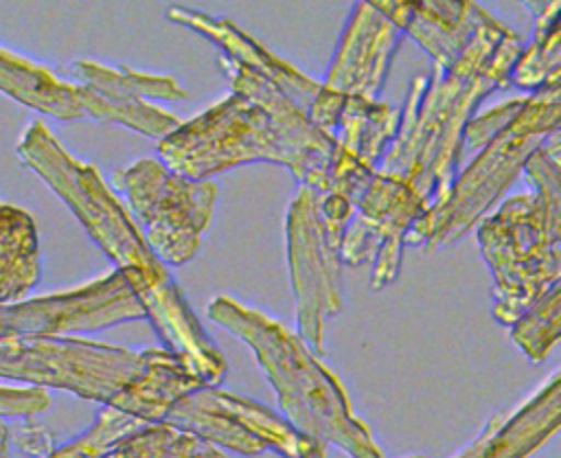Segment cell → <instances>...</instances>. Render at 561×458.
<instances>
[{
    "mask_svg": "<svg viewBox=\"0 0 561 458\" xmlns=\"http://www.w3.org/2000/svg\"><path fill=\"white\" fill-rule=\"evenodd\" d=\"M230 94L158 140L160 162L186 180H206L248 162H274L300 186L327 184L335 138L318 129L270 81L219 59Z\"/></svg>",
    "mask_w": 561,
    "mask_h": 458,
    "instance_id": "1",
    "label": "cell"
},
{
    "mask_svg": "<svg viewBox=\"0 0 561 458\" xmlns=\"http://www.w3.org/2000/svg\"><path fill=\"white\" fill-rule=\"evenodd\" d=\"M522 46L517 33L489 15L451 64L416 75L377 173L405 182L430 206L438 202L458 173L467 123L484 96L508 83Z\"/></svg>",
    "mask_w": 561,
    "mask_h": 458,
    "instance_id": "2",
    "label": "cell"
},
{
    "mask_svg": "<svg viewBox=\"0 0 561 458\" xmlns=\"http://www.w3.org/2000/svg\"><path fill=\"white\" fill-rule=\"evenodd\" d=\"M561 136L550 134L526 160L533 193L508 197L478 224L480 252L493 276V318L511 327L561 283Z\"/></svg>",
    "mask_w": 561,
    "mask_h": 458,
    "instance_id": "3",
    "label": "cell"
},
{
    "mask_svg": "<svg viewBox=\"0 0 561 458\" xmlns=\"http://www.w3.org/2000/svg\"><path fill=\"white\" fill-rule=\"evenodd\" d=\"M208 318L254 353L291 427L351 458H383L370 430L353 414L337 377L296 333L230 296H217L208 305Z\"/></svg>",
    "mask_w": 561,
    "mask_h": 458,
    "instance_id": "4",
    "label": "cell"
},
{
    "mask_svg": "<svg viewBox=\"0 0 561 458\" xmlns=\"http://www.w3.org/2000/svg\"><path fill=\"white\" fill-rule=\"evenodd\" d=\"M561 116V75L524 96L506 121L456 173L447 193L419 217L405 243L425 252L443 250L462 239L517 180L528 156L554 131Z\"/></svg>",
    "mask_w": 561,
    "mask_h": 458,
    "instance_id": "5",
    "label": "cell"
},
{
    "mask_svg": "<svg viewBox=\"0 0 561 458\" xmlns=\"http://www.w3.org/2000/svg\"><path fill=\"white\" fill-rule=\"evenodd\" d=\"M15 151L68 204L94 243L114 261L116 272L125 276L138 302L175 285L99 171L70 156L42 121L24 129Z\"/></svg>",
    "mask_w": 561,
    "mask_h": 458,
    "instance_id": "6",
    "label": "cell"
},
{
    "mask_svg": "<svg viewBox=\"0 0 561 458\" xmlns=\"http://www.w3.org/2000/svg\"><path fill=\"white\" fill-rule=\"evenodd\" d=\"M145 366V351L81 337H4L0 377L116 405Z\"/></svg>",
    "mask_w": 561,
    "mask_h": 458,
    "instance_id": "7",
    "label": "cell"
},
{
    "mask_svg": "<svg viewBox=\"0 0 561 458\" xmlns=\"http://www.w3.org/2000/svg\"><path fill=\"white\" fill-rule=\"evenodd\" d=\"M112 186L125 195L147 248L162 265L178 267L195 256L215 208L217 186L210 180H186L160 160L140 158L116 169Z\"/></svg>",
    "mask_w": 561,
    "mask_h": 458,
    "instance_id": "8",
    "label": "cell"
},
{
    "mask_svg": "<svg viewBox=\"0 0 561 458\" xmlns=\"http://www.w3.org/2000/svg\"><path fill=\"white\" fill-rule=\"evenodd\" d=\"M164 423L241 456L274 451L280 458H327V447L300 434L280 414L217 386H199L180 397Z\"/></svg>",
    "mask_w": 561,
    "mask_h": 458,
    "instance_id": "9",
    "label": "cell"
},
{
    "mask_svg": "<svg viewBox=\"0 0 561 458\" xmlns=\"http://www.w3.org/2000/svg\"><path fill=\"white\" fill-rule=\"evenodd\" d=\"M287 263L298 337L313 355L324 353L327 322L342 309V261L316 210V191L298 186L287 208Z\"/></svg>",
    "mask_w": 561,
    "mask_h": 458,
    "instance_id": "10",
    "label": "cell"
},
{
    "mask_svg": "<svg viewBox=\"0 0 561 458\" xmlns=\"http://www.w3.org/2000/svg\"><path fill=\"white\" fill-rule=\"evenodd\" d=\"M403 37L370 0L357 2L344 24L324 81L307 110L309 121L333 136L344 101H379Z\"/></svg>",
    "mask_w": 561,
    "mask_h": 458,
    "instance_id": "11",
    "label": "cell"
},
{
    "mask_svg": "<svg viewBox=\"0 0 561 458\" xmlns=\"http://www.w3.org/2000/svg\"><path fill=\"white\" fill-rule=\"evenodd\" d=\"M427 208L412 186L375 171L342 232L340 261L351 267L373 263L370 287H388L399 276L405 234Z\"/></svg>",
    "mask_w": 561,
    "mask_h": 458,
    "instance_id": "12",
    "label": "cell"
},
{
    "mask_svg": "<svg viewBox=\"0 0 561 458\" xmlns=\"http://www.w3.org/2000/svg\"><path fill=\"white\" fill-rule=\"evenodd\" d=\"M145 318L142 307L121 272H112L83 287L0 305V340L64 337L99 331Z\"/></svg>",
    "mask_w": 561,
    "mask_h": 458,
    "instance_id": "13",
    "label": "cell"
},
{
    "mask_svg": "<svg viewBox=\"0 0 561 458\" xmlns=\"http://www.w3.org/2000/svg\"><path fill=\"white\" fill-rule=\"evenodd\" d=\"M68 72L77 81L79 101L88 118L116 123L156 140H162L182 123L149 103V99H186V92L171 77L138 72L129 66H103L90 59L72 61Z\"/></svg>",
    "mask_w": 561,
    "mask_h": 458,
    "instance_id": "14",
    "label": "cell"
},
{
    "mask_svg": "<svg viewBox=\"0 0 561 458\" xmlns=\"http://www.w3.org/2000/svg\"><path fill=\"white\" fill-rule=\"evenodd\" d=\"M167 18L180 26H186V28L204 35L208 42H213L221 50L219 59H226V61L270 81L305 112L309 110L311 101L316 99L318 88H320L318 81L307 77L302 70L294 68L291 64L283 61L274 53H270L263 44L252 39L228 18H215L204 11L184 9V7L169 9Z\"/></svg>",
    "mask_w": 561,
    "mask_h": 458,
    "instance_id": "15",
    "label": "cell"
},
{
    "mask_svg": "<svg viewBox=\"0 0 561 458\" xmlns=\"http://www.w3.org/2000/svg\"><path fill=\"white\" fill-rule=\"evenodd\" d=\"M436 66L451 64L491 15L469 0H370Z\"/></svg>",
    "mask_w": 561,
    "mask_h": 458,
    "instance_id": "16",
    "label": "cell"
},
{
    "mask_svg": "<svg viewBox=\"0 0 561 458\" xmlns=\"http://www.w3.org/2000/svg\"><path fill=\"white\" fill-rule=\"evenodd\" d=\"M561 423V375L559 370L537 388L519 408L495 414L482 432L454 458H528Z\"/></svg>",
    "mask_w": 561,
    "mask_h": 458,
    "instance_id": "17",
    "label": "cell"
},
{
    "mask_svg": "<svg viewBox=\"0 0 561 458\" xmlns=\"http://www.w3.org/2000/svg\"><path fill=\"white\" fill-rule=\"evenodd\" d=\"M202 381L162 346L145 348V366L136 381L116 401V410L140 419L142 423L164 421L171 405Z\"/></svg>",
    "mask_w": 561,
    "mask_h": 458,
    "instance_id": "18",
    "label": "cell"
},
{
    "mask_svg": "<svg viewBox=\"0 0 561 458\" xmlns=\"http://www.w3.org/2000/svg\"><path fill=\"white\" fill-rule=\"evenodd\" d=\"M0 92L59 121L85 118L75 83L7 48H0Z\"/></svg>",
    "mask_w": 561,
    "mask_h": 458,
    "instance_id": "19",
    "label": "cell"
},
{
    "mask_svg": "<svg viewBox=\"0 0 561 458\" xmlns=\"http://www.w3.org/2000/svg\"><path fill=\"white\" fill-rule=\"evenodd\" d=\"M39 280V243L33 217L0 202V305L22 300Z\"/></svg>",
    "mask_w": 561,
    "mask_h": 458,
    "instance_id": "20",
    "label": "cell"
},
{
    "mask_svg": "<svg viewBox=\"0 0 561 458\" xmlns=\"http://www.w3.org/2000/svg\"><path fill=\"white\" fill-rule=\"evenodd\" d=\"M397 118L399 112L388 103L348 99L337 114L333 131L335 149L377 171V164L394 136Z\"/></svg>",
    "mask_w": 561,
    "mask_h": 458,
    "instance_id": "21",
    "label": "cell"
},
{
    "mask_svg": "<svg viewBox=\"0 0 561 458\" xmlns=\"http://www.w3.org/2000/svg\"><path fill=\"white\" fill-rule=\"evenodd\" d=\"M524 7L535 18L533 39L528 46H522L508 81L522 90H537L552 77H559L561 59V26H559V0L550 2H524Z\"/></svg>",
    "mask_w": 561,
    "mask_h": 458,
    "instance_id": "22",
    "label": "cell"
},
{
    "mask_svg": "<svg viewBox=\"0 0 561 458\" xmlns=\"http://www.w3.org/2000/svg\"><path fill=\"white\" fill-rule=\"evenodd\" d=\"M112 458H226V454L197 434L160 421L125 436Z\"/></svg>",
    "mask_w": 561,
    "mask_h": 458,
    "instance_id": "23",
    "label": "cell"
},
{
    "mask_svg": "<svg viewBox=\"0 0 561 458\" xmlns=\"http://www.w3.org/2000/svg\"><path fill=\"white\" fill-rule=\"evenodd\" d=\"M561 335V283L552 285L513 324L511 337L535 364L543 362Z\"/></svg>",
    "mask_w": 561,
    "mask_h": 458,
    "instance_id": "24",
    "label": "cell"
},
{
    "mask_svg": "<svg viewBox=\"0 0 561 458\" xmlns=\"http://www.w3.org/2000/svg\"><path fill=\"white\" fill-rule=\"evenodd\" d=\"M142 425L140 419L103 405L85 432L55 447L46 458H112L118 443Z\"/></svg>",
    "mask_w": 561,
    "mask_h": 458,
    "instance_id": "25",
    "label": "cell"
},
{
    "mask_svg": "<svg viewBox=\"0 0 561 458\" xmlns=\"http://www.w3.org/2000/svg\"><path fill=\"white\" fill-rule=\"evenodd\" d=\"M48 408H50V397L44 388L0 386V416L26 419V416H37Z\"/></svg>",
    "mask_w": 561,
    "mask_h": 458,
    "instance_id": "26",
    "label": "cell"
},
{
    "mask_svg": "<svg viewBox=\"0 0 561 458\" xmlns=\"http://www.w3.org/2000/svg\"><path fill=\"white\" fill-rule=\"evenodd\" d=\"M9 440L24 454L33 458H46L55 449L53 434L35 421V416L20 419L9 425Z\"/></svg>",
    "mask_w": 561,
    "mask_h": 458,
    "instance_id": "27",
    "label": "cell"
},
{
    "mask_svg": "<svg viewBox=\"0 0 561 458\" xmlns=\"http://www.w3.org/2000/svg\"><path fill=\"white\" fill-rule=\"evenodd\" d=\"M0 458H9V423L0 416Z\"/></svg>",
    "mask_w": 561,
    "mask_h": 458,
    "instance_id": "28",
    "label": "cell"
},
{
    "mask_svg": "<svg viewBox=\"0 0 561 458\" xmlns=\"http://www.w3.org/2000/svg\"><path fill=\"white\" fill-rule=\"evenodd\" d=\"M410 458H425V456H410Z\"/></svg>",
    "mask_w": 561,
    "mask_h": 458,
    "instance_id": "29",
    "label": "cell"
}]
</instances>
